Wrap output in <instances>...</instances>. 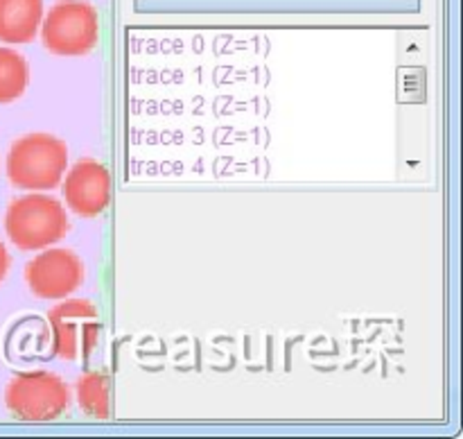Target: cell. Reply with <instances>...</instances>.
<instances>
[{
    "instance_id": "1",
    "label": "cell",
    "mask_w": 463,
    "mask_h": 439,
    "mask_svg": "<svg viewBox=\"0 0 463 439\" xmlns=\"http://www.w3.org/2000/svg\"><path fill=\"white\" fill-rule=\"evenodd\" d=\"M68 167V148L61 138L34 131L12 145L7 154L9 184L23 190H50L61 184Z\"/></svg>"
},
{
    "instance_id": "2",
    "label": "cell",
    "mask_w": 463,
    "mask_h": 439,
    "mask_svg": "<svg viewBox=\"0 0 463 439\" xmlns=\"http://www.w3.org/2000/svg\"><path fill=\"white\" fill-rule=\"evenodd\" d=\"M68 222L66 208L59 199L43 193H30L16 197L5 215L7 238L23 252H39L59 243L66 235Z\"/></svg>"
},
{
    "instance_id": "3",
    "label": "cell",
    "mask_w": 463,
    "mask_h": 439,
    "mask_svg": "<svg viewBox=\"0 0 463 439\" xmlns=\"http://www.w3.org/2000/svg\"><path fill=\"white\" fill-rule=\"evenodd\" d=\"M41 41L61 57L89 54L99 41V14L89 0H57L41 21Z\"/></svg>"
},
{
    "instance_id": "4",
    "label": "cell",
    "mask_w": 463,
    "mask_h": 439,
    "mask_svg": "<svg viewBox=\"0 0 463 439\" xmlns=\"http://www.w3.org/2000/svg\"><path fill=\"white\" fill-rule=\"evenodd\" d=\"M5 406L21 421H52L71 407V389L57 374L23 371L9 380Z\"/></svg>"
},
{
    "instance_id": "5",
    "label": "cell",
    "mask_w": 463,
    "mask_h": 439,
    "mask_svg": "<svg viewBox=\"0 0 463 439\" xmlns=\"http://www.w3.org/2000/svg\"><path fill=\"white\" fill-rule=\"evenodd\" d=\"M84 261L71 249H48L25 265V281L39 299H66L84 283Z\"/></svg>"
},
{
    "instance_id": "6",
    "label": "cell",
    "mask_w": 463,
    "mask_h": 439,
    "mask_svg": "<svg viewBox=\"0 0 463 439\" xmlns=\"http://www.w3.org/2000/svg\"><path fill=\"white\" fill-rule=\"evenodd\" d=\"M63 199L75 215L95 217L111 202V172L95 158H81L63 179Z\"/></svg>"
},
{
    "instance_id": "7",
    "label": "cell",
    "mask_w": 463,
    "mask_h": 439,
    "mask_svg": "<svg viewBox=\"0 0 463 439\" xmlns=\"http://www.w3.org/2000/svg\"><path fill=\"white\" fill-rule=\"evenodd\" d=\"M89 320H98V308L84 299L63 301L50 310L48 321L50 329H52L54 353L59 358L75 360L77 353H80V333Z\"/></svg>"
},
{
    "instance_id": "8",
    "label": "cell",
    "mask_w": 463,
    "mask_h": 439,
    "mask_svg": "<svg viewBox=\"0 0 463 439\" xmlns=\"http://www.w3.org/2000/svg\"><path fill=\"white\" fill-rule=\"evenodd\" d=\"M43 0H0V41L30 43L43 21Z\"/></svg>"
},
{
    "instance_id": "9",
    "label": "cell",
    "mask_w": 463,
    "mask_h": 439,
    "mask_svg": "<svg viewBox=\"0 0 463 439\" xmlns=\"http://www.w3.org/2000/svg\"><path fill=\"white\" fill-rule=\"evenodd\" d=\"M30 81L25 57L12 48H0V104L21 98Z\"/></svg>"
},
{
    "instance_id": "10",
    "label": "cell",
    "mask_w": 463,
    "mask_h": 439,
    "mask_svg": "<svg viewBox=\"0 0 463 439\" xmlns=\"http://www.w3.org/2000/svg\"><path fill=\"white\" fill-rule=\"evenodd\" d=\"M77 401L81 410L95 419H107L111 412V401H109V376L104 371H90L81 376L77 383Z\"/></svg>"
},
{
    "instance_id": "11",
    "label": "cell",
    "mask_w": 463,
    "mask_h": 439,
    "mask_svg": "<svg viewBox=\"0 0 463 439\" xmlns=\"http://www.w3.org/2000/svg\"><path fill=\"white\" fill-rule=\"evenodd\" d=\"M7 270H9V252L3 244V240H0V283H3V279L7 276Z\"/></svg>"
}]
</instances>
